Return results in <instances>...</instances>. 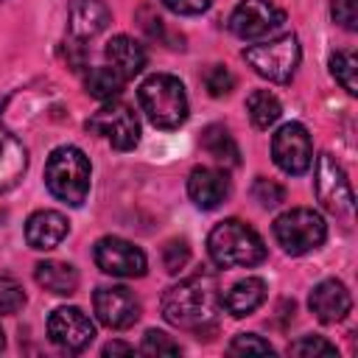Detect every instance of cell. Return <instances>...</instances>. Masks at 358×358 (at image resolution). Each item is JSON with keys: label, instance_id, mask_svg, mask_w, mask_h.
I'll return each mask as SVG.
<instances>
[{"label": "cell", "instance_id": "83f0119b", "mask_svg": "<svg viewBox=\"0 0 358 358\" xmlns=\"http://www.w3.org/2000/svg\"><path fill=\"white\" fill-rule=\"evenodd\" d=\"M252 196L260 207H277L280 201H285V187L274 179H266V176H257L255 185H252Z\"/></svg>", "mask_w": 358, "mask_h": 358}, {"label": "cell", "instance_id": "4fadbf2b", "mask_svg": "<svg viewBox=\"0 0 358 358\" xmlns=\"http://www.w3.org/2000/svg\"><path fill=\"white\" fill-rule=\"evenodd\" d=\"M48 336L59 350L81 352L95 338V327L81 308H56L48 319Z\"/></svg>", "mask_w": 358, "mask_h": 358}, {"label": "cell", "instance_id": "277c9868", "mask_svg": "<svg viewBox=\"0 0 358 358\" xmlns=\"http://www.w3.org/2000/svg\"><path fill=\"white\" fill-rule=\"evenodd\" d=\"M45 185L59 201H64L70 207L84 204V199L90 193V159H87V154L76 145H59L48 157Z\"/></svg>", "mask_w": 358, "mask_h": 358}, {"label": "cell", "instance_id": "3957f363", "mask_svg": "<svg viewBox=\"0 0 358 358\" xmlns=\"http://www.w3.org/2000/svg\"><path fill=\"white\" fill-rule=\"evenodd\" d=\"M140 106L157 129H179L187 120V92L176 76H148L137 90Z\"/></svg>", "mask_w": 358, "mask_h": 358}, {"label": "cell", "instance_id": "4316f807", "mask_svg": "<svg viewBox=\"0 0 358 358\" xmlns=\"http://www.w3.org/2000/svg\"><path fill=\"white\" fill-rule=\"evenodd\" d=\"M25 305V291L14 277H0V316L17 313Z\"/></svg>", "mask_w": 358, "mask_h": 358}, {"label": "cell", "instance_id": "5b68a950", "mask_svg": "<svg viewBox=\"0 0 358 358\" xmlns=\"http://www.w3.org/2000/svg\"><path fill=\"white\" fill-rule=\"evenodd\" d=\"M243 59L249 62V67L257 76H263L274 84H288L299 67L302 48H299V39L294 34H282L277 39L243 48Z\"/></svg>", "mask_w": 358, "mask_h": 358}, {"label": "cell", "instance_id": "ba28073f", "mask_svg": "<svg viewBox=\"0 0 358 358\" xmlns=\"http://www.w3.org/2000/svg\"><path fill=\"white\" fill-rule=\"evenodd\" d=\"M316 196L322 201V207L333 215H350L355 207V196L350 187V179L344 173V168L336 162V157L330 154H319L316 159Z\"/></svg>", "mask_w": 358, "mask_h": 358}, {"label": "cell", "instance_id": "9c48e42d", "mask_svg": "<svg viewBox=\"0 0 358 358\" xmlns=\"http://www.w3.org/2000/svg\"><path fill=\"white\" fill-rule=\"evenodd\" d=\"M271 157L277 162L280 171L299 176L310 168L313 159V143L310 134L302 123H285L277 129V134L271 137Z\"/></svg>", "mask_w": 358, "mask_h": 358}, {"label": "cell", "instance_id": "f1b7e54d", "mask_svg": "<svg viewBox=\"0 0 358 358\" xmlns=\"http://www.w3.org/2000/svg\"><path fill=\"white\" fill-rule=\"evenodd\" d=\"M204 87L213 98H221V95H229L235 90V76L224 67V64H213L207 73H204Z\"/></svg>", "mask_w": 358, "mask_h": 358}, {"label": "cell", "instance_id": "f546056e", "mask_svg": "<svg viewBox=\"0 0 358 358\" xmlns=\"http://www.w3.org/2000/svg\"><path fill=\"white\" fill-rule=\"evenodd\" d=\"M288 352L291 355H302V358H310V355H336V344H330L322 336H302V338L291 341Z\"/></svg>", "mask_w": 358, "mask_h": 358}, {"label": "cell", "instance_id": "5bb4252c", "mask_svg": "<svg viewBox=\"0 0 358 358\" xmlns=\"http://www.w3.org/2000/svg\"><path fill=\"white\" fill-rule=\"evenodd\" d=\"M308 305H310V310H313V316H316L319 322L336 324V322H341V319L350 313L352 296H350V291H347V285H344L341 280H322V282L310 291Z\"/></svg>", "mask_w": 358, "mask_h": 358}, {"label": "cell", "instance_id": "cb8c5ba5", "mask_svg": "<svg viewBox=\"0 0 358 358\" xmlns=\"http://www.w3.org/2000/svg\"><path fill=\"white\" fill-rule=\"evenodd\" d=\"M246 109H249V117L255 123V129H268L280 120L282 115V106L277 101V95H271L268 90H255L249 98H246Z\"/></svg>", "mask_w": 358, "mask_h": 358}, {"label": "cell", "instance_id": "2e32d148", "mask_svg": "<svg viewBox=\"0 0 358 358\" xmlns=\"http://www.w3.org/2000/svg\"><path fill=\"white\" fill-rule=\"evenodd\" d=\"M67 229H70V221L59 210H36L25 221V241L31 249L48 252L64 241Z\"/></svg>", "mask_w": 358, "mask_h": 358}, {"label": "cell", "instance_id": "ffe728a7", "mask_svg": "<svg viewBox=\"0 0 358 358\" xmlns=\"http://www.w3.org/2000/svg\"><path fill=\"white\" fill-rule=\"evenodd\" d=\"M34 277L36 282L56 294V296H70L78 291V271L70 266V263H62V260H42L34 266Z\"/></svg>", "mask_w": 358, "mask_h": 358}, {"label": "cell", "instance_id": "6da1fadb", "mask_svg": "<svg viewBox=\"0 0 358 358\" xmlns=\"http://www.w3.org/2000/svg\"><path fill=\"white\" fill-rule=\"evenodd\" d=\"M218 277L213 271H196L193 277L171 285L162 296V316L182 330L201 333L210 324H215L221 294H218Z\"/></svg>", "mask_w": 358, "mask_h": 358}, {"label": "cell", "instance_id": "d590c367", "mask_svg": "<svg viewBox=\"0 0 358 358\" xmlns=\"http://www.w3.org/2000/svg\"><path fill=\"white\" fill-rule=\"evenodd\" d=\"M131 352H134V347L131 344H123V341H109L103 347V355H131Z\"/></svg>", "mask_w": 358, "mask_h": 358}, {"label": "cell", "instance_id": "52a82bcc", "mask_svg": "<svg viewBox=\"0 0 358 358\" xmlns=\"http://www.w3.org/2000/svg\"><path fill=\"white\" fill-rule=\"evenodd\" d=\"M87 129L92 134H101L109 140L112 148L117 151H131L140 143V120L131 112V106L120 103V101H109L103 103L90 120Z\"/></svg>", "mask_w": 358, "mask_h": 358}, {"label": "cell", "instance_id": "7a4b0ae2", "mask_svg": "<svg viewBox=\"0 0 358 358\" xmlns=\"http://www.w3.org/2000/svg\"><path fill=\"white\" fill-rule=\"evenodd\" d=\"M207 252L213 263L221 268H243V266H257L266 260L263 238L238 218H227L213 227L207 238Z\"/></svg>", "mask_w": 358, "mask_h": 358}, {"label": "cell", "instance_id": "484cf974", "mask_svg": "<svg viewBox=\"0 0 358 358\" xmlns=\"http://www.w3.org/2000/svg\"><path fill=\"white\" fill-rule=\"evenodd\" d=\"M187 260H190V246H187V241L173 238V241H168V243L162 246V266H165L168 274H179V271L187 266Z\"/></svg>", "mask_w": 358, "mask_h": 358}, {"label": "cell", "instance_id": "ac0fdd59", "mask_svg": "<svg viewBox=\"0 0 358 358\" xmlns=\"http://www.w3.org/2000/svg\"><path fill=\"white\" fill-rule=\"evenodd\" d=\"M28 168V151L22 140L0 123V190H11Z\"/></svg>", "mask_w": 358, "mask_h": 358}, {"label": "cell", "instance_id": "836d02e7", "mask_svg": "<svg viewBox=\"0 0 358 358\" xmlns=\"http://www.w3.org/2000/svg\"><path fill=\"white\" fill-rule=\"evenodd\" d=\"M213 0H162L165 8H171L173 14H185V17H193V14H201L210 8Z\"/></svg>", "mask_w": 358, "mask_h": 358}, {"label": "cell", "instance_id": "9a60e30c", "mask_svg": "<svg viewBox=\"0 0 358 358\" xmlns=\"http://www.w3.org/2000/svg\"><path fill=\"white\" fill-rule=\"evenodd\" d=\"M187 196L201 210H215L229 196V176L218 168H193L187 179Z\"/></svg>", "mask_w": 358, "mask_h": 358}, {"label": "cell", "instance_id": "44dd1931", "mask_svg": "<svg viewBox=\"0 0 358 358\" xmlns=\"http://www.w3.org/2000/svg\"><path fill=\"white\" fill-rule=\"evenodd\" d=\"M263 299H266V282H263L260 277H246V280L235 282V285L229 288V294H227L221 302H224V308H227L235 319H243V316H249L252 310H257V308L263 305Z\"/></svg>", "mask_w": 358, "mask_h": 358}, {"label": "cell", "instance_id": "d6a6232c", "mask_svg": "<svg viewBox=\"0 0 358 358\" xmlns=\"http://www.w3.org/2000/svg\"><path fill=\"white\" fill-rule=\"evenodd\" d=\"M330 14L341 28H347V31L358 28V0H333Z\"/></svg>", "mask_w": 358, "mask_h": 358}, {"label": "cell", "instance_id": "8992f818", "mask_svg": "<svg viewBox=\"0 0 358 358\" xmlns=\"http://www.w3.org/2000/svg\"><path fill=\"white\" fill-rule=\"evenodd\" d=\"M274 238L288 255H305L324 243L327 224L310 207H294L274 221Z\"/></svg>", "mask_w": 358, "mask_h": 358}, {"label": "cell", "instance_id": "7402d4cb", "mask_svg": "<svg viewBox=\"0 0 358 358\" xmlns=\"http://www.w3.org/2000/svg\"><path fill=\"white\" fill-rule=\"evenodd\" d=\"M201 148H204L218 165H224V168H235V165L241 162V151H238L235 137H232L224 126H218V123H213V126H207V129L201 131Z\"/></svg>", "mask_w": 358, "mask_h": 358}, {"label": "cell", "instance_id": "e575fe53", "mask_svg": "<svg viewBox=\"0 0 358 358\" xmlns=\"http://www.w3.org/2000/svg\"><path fill=\"white\" fill-rule=\"evenodd\" d=\"M140 25L145 28V34L151 36V39H165V22H162V17L159 14H154L151 8H140Z\"/></svg>", "mask_w": 358, "mask_h": 358}, {"label": "cell", "instance_id": "4dcf8cb0", "mask_svg": "<svg viewBox=\"0 0 358 358\" xmlns=\"http://www.w3.org/2000/svg\"><path fill=\"white\" fill-rule=\"evenodd\" d=\"M140 352L143 355H179V344L171 336H165L162 330H148L143 336Z\"/></svg>", "mask_w": 358, "mask_h": 358}, {"label": "cell", "instance_id": "30bf717a", "mask_svg": "<svg viewBox=\"0 0 358 358\" xmlns=\"http://www.w3.org/2000/svg\"><path fill=\"white\" fill-rule=\"evenodd\" d=\"M285 22V11L271 0H241L229 14V31L241 39H260Z\"/></svg>", "mask_w": 358, "mask_h": 358}, {"label": "cell", "instance_id": "e0dca14e", "mask_svg": "<svg viewBox=\"0 0 358 358\" xmlns=\"http://www.w3.org/2000/svg\"><path fill=\"white\" fill-rule=\"evenodd\" d=\"M112 14L103 0H70L67 6V28L73 39H90L109 25Z\"/></svg>", "mask_w": 358, "mask_h": 358}, {"label": "cell", "instance_id": "d4e9b609", "mask_svg": "<svg viewBox=\"0 0 358 358\" xmlns=\"http://www.w3.org/2000/svg\"><path fill=\"white\" fill-rule=\"evenodd\" d=\"M330 73L350 95L358 92V59L352 50H336L330 56Z\"/></svg>", "mask_w": 358, "mask_h": 358}, {"label": "cell", "instance_id": "603a6c76", "mask_svg": "<svg viewBox=\"0 0 358 358\" xmlns=\"http://www.w3.org/2000/svg\"><path fill=\"white\" fill-rule=\"evenodd\" d=\"M123 84H126V78L115 70V67H92L90 73H87V78H84V87H87V92L92 95V98H98V101H112L115 95H120V90H123Z\"/></svg>", "mask_w": 358, "mask_h": 358}, {"label": "cell", "instance_id": "1f68e13d", "mask_svg": "<svg viewBox=\"0 0 358 358\" xmlns=\"http://www.w3.org/2000/svg\"><path fill=\"white\" fill-rule=\"evenodd\" d=\"M229 352H232V355H271L274 350H271V344L263 341L260 336H255V333H241V336H235V341L229 344Z\"/></svg>", "mask_w": 358, "mask_h": 358}, {"label": "cell", "instance_id": "7c38bea8", "mask_svg": "<svg viewBox=\"0 0 358 358\" xmlns=\"http://www.w3.org/2000/svg\"><path fill=\"white\" fill-rule=\"evenodd\" d=\"M95 316L109 330H126L140 319V302L131 288L126 285H103L92 296Z\"/></svg>", "mask_w": 358, "mask_h": 358}, {"label": "cell", "instance_id": "8fae6325", "mask_svg": "<svg viewBox=\"0 0 358 358\" xmlns=\"http://www.w3.org/2000/svg\"><path fill=\"white\" fill-rule=\"evenodd\" d=\"M95 263L101 271L112 277H143L145 274V255L126 238L106 235L95 243Z\"/></svg>", "mask_w": 358, "mask_h": 358}, {"label": "cell", "instance_id": "8d00e7d4", "mask_svg": "<svg viewBox=\"0 0 358 358\" xmlns=\"http://www.w3.org/2000/svg\"><path fill=\"white\" fill-rule=\"evenodd\" d=\"M3 344H6V338H3V330H0V350H3Z\"/></svg>", "mask_w": 358, "mask_h": 358}, {"label": "cell", "instance_id": "d6986e66", "mask_svg": "<svg viewBox=\"0 0 358 358\" xmlns=\"http://www.w3.org/2000/svg\"><path fill=\"white\" fill-rule=\"evenodd\" d=\"M106 59H109V67H115L129 81V78H134L145 67L148 56H145V48L137 39L120 34V36H112L106 42Z\"/></svg>", "mask_w": 358, "mask_h": 358}]
</instances>
